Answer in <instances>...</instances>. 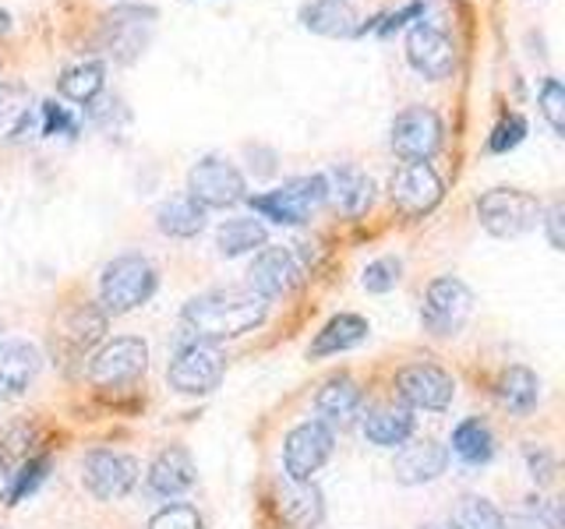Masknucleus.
I'll return each instance as SVG.
<instances>
[{"label": "nucleus", "instance_id": "26", "mask_svg": "<svg viewBox=\"0 0 565 529\" xmlns=\"http://www.w3.org/2000/svg\"><path fill=\"white\" fill-rule=\"evenodd\" d=\"M367 322L361 314H335L326 322V328L315 335V343H311V357H332V353H347L353 346H361L367 339Z\"/></svg>", "mask_w": 565, "mask_h": 529}, {"label": "nucleus", "instance_id": "31", "mask_svg": "<svg viewBox=\"0 0 565 529\" xmlns=\"http://www.w3.org/2000/svg\"><path fill=\"white\" fill-rule=\"evenodd\" d=\"M452 452L470 466H481L494 455V434L484 420H463L452 431Z\"/></svg>", "mask_w": 565, "mask_h": 529}, {"label": "nucleus", "instance_id": "33", "mask_svg": "<svg viewBox=\"0 0 565 529\" xmlns=\"http://www.w3.org/2000/svg\"><path fill=\"white\" fill-rule=\"evenodd\" d=\"M509 529H562V505L547 498H530L509 519Z\"/></svg>", "mask_w": 565, "mask_h": 529}, {"label": "nucleus", "instance_id": "13", "mask_svg": "<svg viewBox=\"0 0 565 529\" xmlns=\"http://www.w3.org/2000/svg\"><path fill=\"white\" fill-rule=\"evenodd\" d=\"M82 481H85L88 494H96L99 501H117L138 484V463L124 452L96 449L85 455Z\"/></svg>", "mask_w": 565, "mask_h": 529}, {"label": "nucleus", "instance_id": "7", "mask_svg": "<svg viewBox=\"0 0 565 529\" xmlns=\"http://www.w3.org/2000/svg\"><path fill=\"white\" fill-rule=\"evenodd\" d=\"M441 117L431 106H406L403 114H396L393 131H388V145L406 163H428V159L441 149Z\"/></svg>", "mask_w": 565, "mask_h": 529}, {"label": "nucleus", "instance_id": "38", "mask_svg": "<svg viewBox=\"0 0 565 529\" xmlns=\"http://www.w3.org/2000/svg\"><path fill=\"white\" fill-rule=\"evenodd\" d=\"M523 138H526V120L520 114H509V117H502L499 123H494V131L488 138V149L491 152H509V149H516Z\"/></svg>", "mask_w": 565, "mask_h": 529}, {"label": "nucleus", "instance_id": "34", "mask_svg": "<svg viewBox=\"0 0 565 529\" xmlns=\"http://www.w3.org/2000/svg\"><path fill=\"white\" fill-rule=\"evenodd\" d=\"M46 473H50V458L46 455H40V458H29V463L14 473V484L8 487V505H18V501H25L29 494L40 487L43 481H46Z\"/></svg>", "mask_w": 565, "mask_h": 529}, {"label": "nucleus", "instance_id": "19", "mask_svg": "<svg viewBox=\"0 0 565 529\" xmlns=\"http://www.w3.org/2000/svg\"><path fill=\"white\" fill-rule=\"evenodd\" d=\"M300 25L329 40H350V35H361V14L350 0H311L300 8Z\"/></svg>", "mask_w": 565, "mask_h": 529}, {"label": "nucleus", "instance_id": "14", "mask_svg": "<svg viewBox=\"0 0 565 529\" xmlns=\"http://www.w3.org/2000/svg\"><path fill=\"white\" fill-rule=\"evenodd\" d=\"M396 392L417 410H446L456 396V381L438 364H406L396 375Z\"/></svg>", "mask_w": 565, "mask_h": 529}, {"label": "nucleus", "instance_id": "16", "mask_svg": "<svg viewBox=\"0 0 565 529\" xmlns=\"http://www.w3.org/2000/svg\"><path fill=\"white\" fill-rule=\"evenodd\" d=\"M247 282H252L247 290H255L262 300L287 296L300 282V261L294 258V251H287V247H265V251L255 255Z\"/></svg>", "mask_w": 565, "mask_h": 529}, {"label": "nucleus", "instance_id": "15", "mask_svg": "<svg viewBox=\"0 0 565 529\" xmlns=\"http://www.w3.org/2000/svg\"><path fill=\"white\" fill-rule=\"evenodd\" d=\"M393 205L403 212V216L411 219H420L428 216V212L441 202V176L435 173L431 163H406L396 176H393Z\"/></svg>", "mask_w": 565, "mask_h": 529}, {"label": "nucleus", "instance_id": "39", "mask_svg": "<svg viewBox=\"0 0 565 529\" xmlns=\"http://www.w3.org/2000/svg\"><path fill=\"white\" fill-rule=\"evenodd\" d=\"M149 529H202V516L191 505H167L149 519Z\"/></svg>", "mask_w": 565, "mask_h": 529}, {"label": "nucleus", "instance_id": "11", "mask_svg": "<svg viewBox=\"0 0 565 529\" xmlns=\"http://www.w3.org/2000/svg\"><path fill=\"white\" fill-rule=\"evenodd\" d=\"M406 61L417 75L441 82L456 71V43L449 40L446 29H438L435 22H420L406 32Z\"/></svg>", "mask_w": 565, "mask_h": 529}, {"label": "nucleus", "instance_id": "1", "mask_svg": "<svg viewBox=\"0 0 565 529\" xmlns=\"http://www.w3.org/2000/svg\"><path fill=\"white\" fill-rule=\"evenodd\" d=\"M181 317L194 343H223L265 322V300L247 287H220L191 296Z\"/></svg>", "mask_w": 565, "mask_h": 529}, {"label": "nucleus", "instance_id": "20", "mask_svg": "<svg viewBox=\"0 0 565 529\" xmlns=\"http://www.w3.org/2000/svg\"><path fill=\"white\" fill-rule=\"evenodd\" d=\"M199 469H194V458L181 449V445H170L163 449L149 466V490L159 494V498H177V494H184Z\"/></svg>", "mask_w": 565, "mask_h": 529}, {"label": "nucleus", "instance_id": "6", "mask_svg": "<svg viewBox=\"0 0 565 529\" xmlns=\"http://www.w3.org/2000/svg\"><path fill=\"white\" fill-rule=\"evenodd\" d=\"M188 194L202 208H230L247 198L244 173L223 155H202L188 173Z\"/></svg>", "mask_w": 565, "mask_h": 529}, {"label": "nucleus", "instance_id": "21", "mask_svg": "<svg viewBox=\"0 0 565 529\" xmlns=\"http://www.w3.org/2000/svg\"><path fill=\"white\" fill-rule=\"evenodd\" d=\"M43 357L32 343L8 339L0 343V396H22L29 381L40 375Z\"/></svg>", "mask_w": 565, "mask_h": 529}, {"label": "nucleus", "instance_id": "2", "mask_svg": "<svg viewBox=\"0 0 565 529\" xmlns=\"http://www.w3.org/2000/svg\"><path fill=\"white\" fill-rule=\"evenodd\" d=\"M156 264L146 255H120L103 269L99 279V304L110 314H128L141 307L156 293Z\"/></svg>", "mask_w": 565, "mask_h": 529}, {"label": "nucleus", "instance_id": "28", "mask_svg": "<svg viewBox=\"0 0 565 529\" xmlns=\"http://www.w3.org/2000/svg\"><path fill=\"white\" fill-rule=\"evenodd\" d=\"M494 396L509 413L526 417L541 399V381L530 367H505L499 381H494Z\"/></svg>", "mask_w": 565, "mask_h": 529}, {"label": "nucleus", "instance_id": "37", "mask_svg": "<svg viewBox=\"0 0 565 529\" xmlns=\"http://www.w3.org/2000/svg\"><path fill=\"white\" fill-rule=\"evenodd\" d=\"M25 110H29L25 88L22 85H0V134H8Z\"/></svg>", "mask_w": 565, "mask_h": 529}, {"label": "nucleus", "instance_id": "32", "mask_svg": "<svg viewBox=\"0 0 565 529\" xmlns=\"http://www.w3.org/2000/svg\"><path fill=\"white\" fill-rule=\"evenodd\" d=\"M449 526H452V529H505V519H502V511L494 508L488 498H477V494H467V498L456 505Z\"/></svg>", "mask_w": 565, "mask_h": 529}, {"label": "nucleus", "instance_id": "3", "mask_svg": "<svg viewBox=\"0 0 565 529\" xmlns=\"http://www.w3.org/2000/svg\"><path fill=\"white\" fill-rule=\"evenodd\" d=\"M541 202L537 194L520 187H494L477 198V219L491 237H523L541 223Z\"/></svg>", "mask_w": 565, "mask_h": 529}, {"label": "nucleus", "instance_id": "43", "mask_svg": "<svg viewBox=\"0 0 565 529\" xmlns=\"http://www.w3.org/2000/svg\"><path fill=\"white\" fill-rule=\"evenodd\" d=\"M11 487V473H8V463L0 458V494H4Z\"/></svg>", "mask_w": 565, "mask_h": 529}, {"label": "nucleus", "instance_id": "10", "mask_svg": "<svg viewBox=\"0 0 565 529\" xmlns=\"http://www.w3.org/2000/svg\"><path fill=\"white\" fill-rule=\"evenodd\" d=\"M149 367V346L141 339H131V335H124V339H114L106 343L93 364H88V381L96 388H120V385H131L146 375Z\"/></svg>", "mask_w": 565, "mask_h": 529}, {"label": "nucleus", "instance_id": "12", "mask_svg": "<svg viewBox=\"0 0 565 529\" xmlns=\"http://www.w3.org/2000/svg\"><path fill=\"white\" fill-rule=\"evenodd\" d=\"M223 353L212 343H188L170 364V385L184 396H205L223 381Z\"/></svg>", "mask_w": 565, "mask_h": 529}, {"label": "nucleus", "instance_id": "42", "mask_svg": "<svg viewBox=\"0 0 565 529\" xmlns=\"http://www.w3.org/2000/svg\"><path fill=\"white\" fill-rule=\"evenodd\" d=\"M424 14V0H414V4H406V8H399V11H393L385 18V25L379 29L382 35H388V32H396V29H403L406 22H414V18H420Z\"/></svg>", "mask_w": 565, "mask_h": 529}, {"label": "nucleus", "instance_id": "41", "mask_svg": "<svg viewBox=\"0 0 565 529\" xmlns=\"http://www.w3.org/2000/svg\"><path fill=\"white\" fill-rule=\"evenodd\" d=\"M541 219H544V226H547V244L555 247V251H562V219H565V208H562V202H555L547 212H541Z\"/></svg>", "mask_w": 565, "mask_h": 529}, {"label": "nucleus", "instance_id": "36", "mask_svg": "<svg viewBox=\"0 0 565 529\" xmlns=\"http://www.w3.org/2000/svg\"><path fill=\"white\" fill-rule=\"evenodd\" d=\"M541 114H544V120L552 123V131L555 134H562L565 131V88H562V82L558 78H544V85H541Z\"/></svg>", "mask_w": 565, "mask_h": 529}, {"label": "nucleus", "instance_id": "4", "mask_svg": "<svg viewBox=\"0 0 565 529\" xmlns=\"http://www.w3.org/2000/svg\"><path fill=\"white\" fill-rule=\"evenodd\" d=\"M247 202H252L258 216L273 219L279 226H300L311 219V212L318 205L329 202V187L322 173H311V176H294V181H287L282 187L255 194V198H247Z\"/></svg>", "mask_w": 565, "mask_h": 529}, {"label": "nucleus", "instance_id": "18", "mask_svg": "<svg viewBox=\"0 0 565 529\" xmlns=\"http://www.w3.org/2000/svg\"><path fill=\"white\" fill-rule=\"evenodd\" d=\"M449 466V452L446 445H438V441L424 438V441H411V445H403L396 452V463H393V473L396 481L406 484V487H417V484H431L438 481L441 473Z\"/></svg>", "mask_w": 565, "mask_h": 529}, {"label": "nucleus", "instance_id": "8", "mask_svg": "<svg viewBox=\"0 0 565 529\" xmlns=\"http://www.w3.org/2000/svg\"><path fill=\"white\" fill-rule=\"evenodd\" d=\"M335 449L332 428L322 420L297 423V428L282 441V466H287V481L308 484L311 476L329 463V455Z\"/></svg>", "mask_w": 565, "mask_h": 529}, {"label": "nucleus", "instance_id": "35", "mask_svg": "<svg viewBox=\"0 0 565 529\" xmlns=\"http://www.w3.org/2000/svg\"><path fill=\"white\" fill-rule=\"evenodd\" d=\"M399 272H403V264L396 258H379L364 269L361 282H364L367 293H388V290H396Z\"/></svg>", "mask_w": 565, "mask_h": 529}, {"label": "nucleus", "instance_id": "5", "mask_svg": "<svg viewBox=\"0 0 565 529\" xmlns=\"http://www.w3.org/2000/svg\"><path fill=\"white\" fill-rule=\"evenodd\" d=\"M159 22V11L149 4H120L99 22V46L110 53L114 61L131 64L146 53L152 32Z\"/></svg>", "mask_w": 565, "mask_h": 529}, {"label": "nucleus", "instance_id": "22", "mask_svg": "<svg viewBox=\"0 0 565 529\" xmlns=\"http://www.w3.org/2000/svg\"><path fill=\"white\" fill-rule=\"evenodd\" d=\"M276 508L287 526L294 529H315L326 516V501H322V490H318L311 481L308 484H297V481H287L276 494Z\"/></svg>", "mask_w": 565, "mask_h": 529}, {"label": "nucleus", "instance_id": "23", "mask_svg": "<svg viewBox=\"0 0 565 529\" xmlns=\"http://www.w3.org/2000/svg\"><path fill=\"white\" fill-rule=\"evenodd\" d=\"M326 187L332 205L343 212V216H361L367 205L375 202V181L367 173L353 170V166H335L326 173Z\"/></svg>", "mask_w": 565, "mask_h": 529}, {"label": "nucleus", "instance_id": "9", "mask_svg": "<svg viewBox=\"0 0 565 529\" xmlns=\"http://www.w3.org/2000/svg\"><path fill=\"white\" fill-rule=\"evenodd\" d=\"M470 314H473V293L463 279L441 276L431 282L428 293H424L420 322L431 335H456L467 325Z\"/></svg>", "mask_w": 565, "mask_h": 529}, {"label": "nucleus", "instance_id": "29", "mask_svg": "<svg viewBox=\"0 0 565 529\" xmlns=\"http://www.w3.org/2000/svg\"><path fill=\"white\" fill-rule=\"evenodd\" d=\"M103 85H106L103 61H78V64L64 67V75L57 78V93L71 102L88 106L103 93Z\"/></svg>", "mask_w": 565, "mask_h": 529}, {"label": "nucleus", "instance_id": "44", "mask_svg": "<svg viewBox=\"0 0 565 529\" xmlns=\"http://www.w3.org/2000/svg\"><path fill=\"white\" fill-rule=\"evenodd\" d=\"M424 529H452V526H449V522H428Z\"/></svg>", "mask_w": 565, "mask_h": 529}, {"label": "nucleus", "instance_id": "17", "mask_svg": "<svg viewBox=\"0 0 565 529\" xmlns=\"http://www.w3.org/2000/svg\"><path fill=\"white\" fill-rule=\"evenodd\" d=\"M103 332H106V311L96 304H78L75 311H67L61 332H53V349L78 360L103 339Z\"/></svg>", "mask_w": 565, "mask_h": 529}, {"label": "nucleus", "instance_id": "25", "mask_svg": "<svg viewBox=\"0 0 565 529\" xmlns=\"http://www.w3.org/2000/svg\"><path fill=\"white\" fill-rule=\"evenodd\" d=\"M364 434H367V441H375V445H382V449L406 445V438L414 434V417L406 406L382 402L364 417Z\"/></svg>", "mask_w": 565, "mask_h": 529}, {"label": "nucleus", "instance_id": "30", "mask_svg": "<svg viewBox=\"0 0 565 529\" xmlns=\"http://www.w3.org/2000/svg\"><path fill=\"white\" fill-rule=\"evenodd\" d=\"M265 240H269V234H265V226L258 219H226L216 234L223 258H241L247 251H258V247H265Z\"/></svg>", "mask_w": 565, "mask_h": 529}, {"label": "nucleus", "instance_id": "40", "mask_svg": "<svg viewBox=\"0 0 565 529\" xmlns=\"http://www.w3.org/2000/svg\"><path fill=\"white\" fill-rule=\"evenodd\" d=\"M78 120L57 102H40V134H75Z\"/></svg>", "mask_w": 565, "mask_h": 529}, {"label": "nucleus", "instance_id": "27", "mask_svg": "<svg viewBox=\"0 0 565 529\" xmlns=\"http://www.w3.org/2000/svg\"><path fill=\"white\" fill-rule=\"evenodd\" d=\"M361 385L350 375H335L322 385V392L315 399V410L322 423H350V417L361 410Z\"/></svg>", "mask_w": 565, "mask_h": 529}, {"label": "nucleus", "instance_id": "24", "mask_svg": "<svg viewBox=\"0 0 565 529\" xmlns=\"http://www.w3.org/2000/svg\"><path fill=\"white\" fill-rule=\"evenodd\" d=\"M156 226L173 240H191L205 229V208L191 194H173L156 208Z\"/></svg>", "mask_w": 565, "mask_h": 529}, {"label": "nucleus", "instance_id": "45", "mask_svg": "<svg viewBox=\"0 0 565 529\" xmlns=\"http://www.w3.org/2000/svg\"><path fill=\"white\" fill-rule=\"evenodd\" d=\"M8 29V14H0V32H4Z\"/></svg>", "mask_w": 565, "mask_h": 529}]
</instances>
